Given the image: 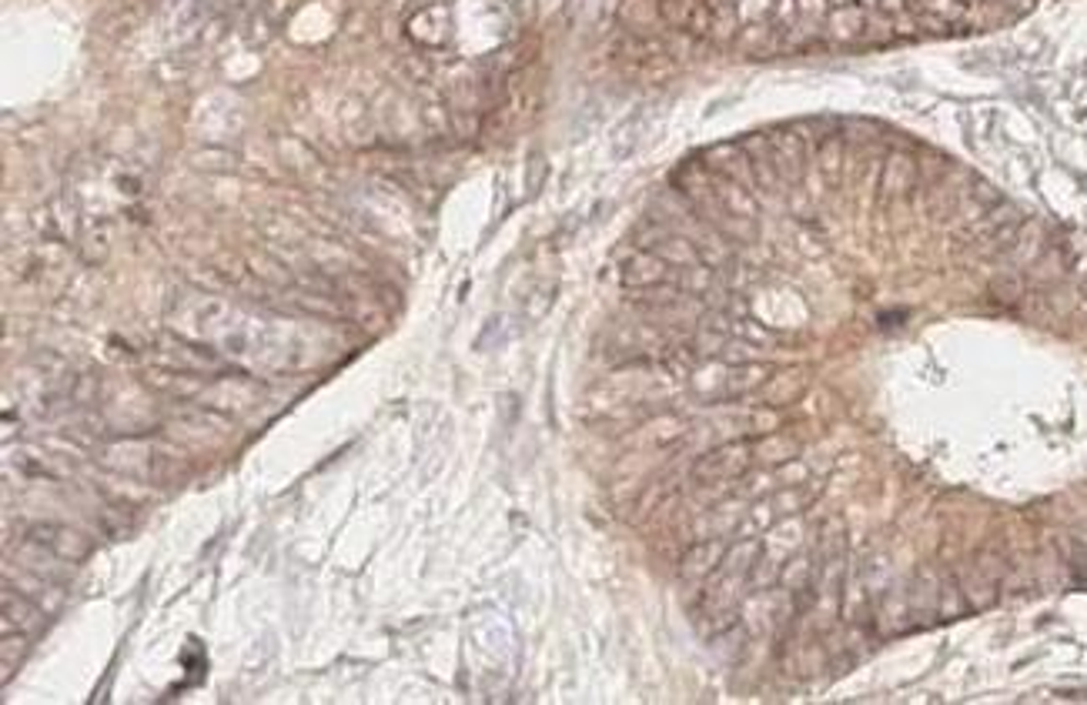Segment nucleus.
Instances as JSON below:
<instances>
[{"label":"nucleus","instance_id":"nucleus-15","mask_svg":"<svg viewBox=\"0 0 1087 705\" xmlns=\"http://www.w3.org/2000/svg\"><path fill=\"white\" fill-rule=\"evenodd\" d=\"M14 622H18V632L31 635L44 625V609L24 596H14V589H4V628H14Z\"/></svg>","mask_w":1087,"mask_h":705},{"label":"nucleus","instance_id":"nucleus-22","mask_svg":"<svg viewBox=\"0 0 1087 705\" xmlns=\"http://www.w3.org/2000/svg\"><path fill=\"white\" fill-rule=\"evenodd\" d=\"M877 135H880V127H877L873 120H863V117L840 124V138H844L847 145H870Z\"/></svg>","mask_w":1087,"mask_h":705},{"label":"nucleus","instance_id":"nucleus-7","mask_svg":"<svg viewBox=\"0 0 1087 705\" xmlns=\"http://www.w3.org/2000/svg\"><path fill=\"white\" fill-rule=\"evenodd\" d=\"M726 548H730V545L723 542V535L696 542V545L683 555V562H679V579H683L686 586H707V579L720 568Z\"/></svg>","mask_w":1087,"mask_h":705},{"label":"nucleus","instance_id":"nucleus-17","mask_svg":"<svg viewBox=\"0 0 1087 705\" xmlns=\"http://www.w3.org/2000/svg\"><path fill=\"white\" fill-rule=\"evenodd\" d=\"M971 605L964 599V589H961V579H953V575H940V586H937V619L943 622H953V619H961L968 615Z\"/></svg>","mask_w":1087,"mask_h":705},{"label":"nucleus","instance_id":"nucleus-23","mask_svg":"<svg viewBox=\"0 0 1087 705\" xmlns=\"http://www.w3.org/2000/svg\"><path fill=\"white\" fill-rule=\"evenodd\" d=\"M847 4H857V0H829V11H834V8H847Z\"/></svg>","mask_w":1087,"mask_h":705},{"label":"nucleus","instance_id":"nucleus-10","mask_svg":"<svg viewBox=\"0 0 1087 705\" xmlns=\"http://www.w3.org/2000/svg\"><path fill=\"white\" fill-rule=\"evenodd\" d=\"M740 145H743V151L750 158V167H753V177H756V190H763V195H774V190H780L783 187V177L777 171L770 138H766V135H750Z\"/></svg>","mask_w":1087,"mask_h":705},{"label":"nucleus","instance_id":"nucleus-11","mask_svg":"<svg viewBox=\"0 0 1087 705\" xmlns=\"http://www.w3.org/2000/svg\"><path fill=\"white\" fill-rule=\"evenodd\" d=\"M873 625H877V635L890 638V635H901L911 628V599H907V589L901 586H893L883 592V599L873 605Z\"/></svg>","mask_w":1087,"mask_h":705},{"label":"nucleus","instance_id":"nucleus-13","mask_svg":"<svg viewBox=\"0 0 1087 705\" xmlns=\"http://www.w3.org/2000/svg\"><path fill=\"white\" fill-rule=\"evenodd\" d=\"M31 542L50 548L54 555H60L64 562H78L88 555V542L75 532V529H64V525H34L31 529Z\"/></svg>","mask_w":1087,"mask_h":705},{"label":"nucleus","instance_id":"nucleus-18","mask_svg":"<svg viewBox=\"0 0 1087 705\" xmlns=\"http://www.w3.org/2000/svg\"><path fill=\"white\" fill-rule=\"evenodd\" d=\"M803 384H806V378H803V371H797V368H790V371H774L770 374V381H766L763 384V395H770V405H787V402H793L800 392H803ZM756 392V395H759Z\"/></svg>","mask_w":1087,"mask_h":705},{"label":"nucleus","instance_id":"nucleus-21","mask_svg":"<svg viewBox=\"0 0 1087 705\" xmlns=\"http://www.w3.org/2000/svg\"><path fill=\"white\" fill-rule=\"evenodd\" d=\"M777 4L780 0H736L740 24H766V21L777 24Z\"/></svg>","mask_w":1087,"mask_h":705},{"label":"nucleus","instance_id":"nucleus-6","mask_svg":"<svg viewBox=\"0 0 1087 705\" xmlns=\"http://www.w3.org/2000/svg\"><path fill=\"white\" fill-rule=\"evenodd\" d=\"M660 285H676V268L666 265L653 251H636L622 268V288L626 291H647Z\"/></svg>","mask_w":1087,"mask_h":705},{"label":"nucleus","instance_id":"nucleus-9","mask_svg":"<svg viewBox=\"0 0 1087 705\" xmlns=\"http://www.w3.org/2000/svg\"><path fill=\"white\" fill-rule=\"evenodd\" d=\"M702 164H707L713 174L730 177V181L750 187L753 195H759V190H756V177H753V167H750V158H746V151H743L740 141H730V145H717V148H710L707 154H702Z\"/></svg>","mask_w":1087,"mask_h":705},{"label":"nucleus","instance_id":"nucleus-2","mask_svg":"<svg viewBox=\"0 0 1087 705\" xmlns=\"http://www.w3.org/2000/svg\"><path fill=\"white\" fill-rule=\"evenodd\" d=\"M756 465V455H753V441H743V438H733L720 448H710L707 455H699L689 469V478L693 485L699 488H713V485H733L740 482L750 469Z\"/></svg>","mask_w":1087,"mask_h":705},{"label":"nucleus","instance_id":"nucleus-5","mask_svg":"<svg viewBox=\"0 0 1087 705\" xmlns=\"http://www.w3.org/2000/svg\"><path fill=\"white\" fill-rule=\"evenodd\" d=\"M917 181H920L917 161L907 151H890L883 167H880V177H877V198L886 201V205L901 201L917 187Z\"/></svg>","mask_w":1087,"mask_h":705},{"label":"nucleus","instance_id":"nucleus-3","mask_svg":"<svg viewBox=\"0 0 1087 705\" xmlns=\"http://www.w3.org/2000/svg\"><path fill=\"white\" fill-rule=\"evenodd\" d=\"M766 138H770L774 161H777V171H780L783 184H800L803 174H806V161H810L813 148L797 131V124L793 127H774V131H766Z\"/></svg>","mask_w":1087,"mask_h":705},{"label":"nucleus","instance_id":"nucleus-16","mask_svg":"<svg viewBox=\"0 0 1087 705\" xmlns=\"http://www.w3.org/2000/svg\"><path fill=\"white\" fill-rule=\"evenodd\" d=\"M797 452H800L797 438H793V435H783V431H777V435H770V438L753 441V455H756V462H763L766 469H777V465H783V462H793Z\"/></svg>","mask_w":1087,"mask_h":705},{"label":"nucleus","instance_id":"nucleus-20","mask_svg":"<svg viewBox=\"0 0 1087 705\" xmlns=\"http://www.w3.org/2000/svg\"><path fill=\"white\" fill-rule=\"evenodd\" d=\"M991 294H994L1000 304H1017L1020 298L1028 294V285H1025V278H1020L1017 271H1000V275L991 281Z\"/></svg>","mask_w":1087,"mask_h":705},{"label":"nucleus","instance_id":"nucleus-8","mask_svg":"<svg viewBox=\"0 0 1087 705\" xmlns=\"http://www.w3.org/2000/svg\"><path fill=\"white\" fill-rule=\"evenodd\" d=\"M823 34H826L829 44H840V47L860 44V41L870 37V11L860 8V4L834 8L823 18Z\"/></svg>","mask_w":1087,"mask_h":705},{"label":"nucleus","instance_id":"nucleus-1","mask_svg":"<svg viewBox=\"0 0 1087 705\" xmlns=\"http://www.w3.org/2000/svg\"><path fill=\"white\" fill-rule=\"evenodd\" d=\"M774 368L766 361H717V358H702V365L689 368L686 381L689 392L699 402H736L746 395H756L766 381H770Z\"/></svg>","mask_w":1087,"mask_h":705},{"label":"nucleus","instance_id":"nucleus-14","mask_svg":"<svg viewBox=\"0 0 1087 705\" xmlns=\"http://www.w3.org/2000/svg\"><path fill=\"white\" fill-rule=\"evenodd\" d=\"M733 47L743 50V54H753V57H763V54H774V50H783V34H780V24L774 21H766V24H743L740 34L733 37Z\"/></svg>","mask_w":1087,"mask_h":705},{"label":"nucleus","instance_id":"nucleus-4","mask_svg":"<svg viewBox=\"0 0 1087 705\" xmlns=\"http://www.w3.org/2000/svg\"><path fill=\"white\" fill-rule=\"evenodd\" d=\"M1000 575H1004V565L997 555H981L977 562H971L968 575H964V599L971 605V612H984L997 602L1000 596Z\"/></svg>","mask_w":1087,"mask_h":705},{"label":"nucleus","instance_id":"nucleus-19","mask_svg":"<svg viewBox=\"0 0 1087 705\" xmlns=\"http://www.w3.org/2000/svg\"><path fill=\"white\" fill-rule=\"evenodd\" d=\"M813 154H816V164H820L823 177H826L829 184H840V174H844V154H847V141H844L840 135H834V138L820 141Z\"/></svg>","mask_w":1087,"mask_h":705},{"label":"nucleus","instance_id":"nucleus-12","mask_svg":"<svg viewBox=\"0 0 1087 705\" xmlns=\"http://www.w3.org/2000/svg\"><path fill=\"white\" fill-rule=\"evenodd\" d=\"M1020 221H1025V215H1020V208H1017V205H1010V201H1000V205L987 208L981 218L968 221L957 238H961V241H968V244H981V241L994 238L997 231H1004V228H1010V224H1020Z\"/></svg>","mask_w":1087,"mask_h":705}]
</instances>
